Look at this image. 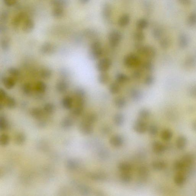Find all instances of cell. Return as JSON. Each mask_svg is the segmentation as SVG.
I'll use <instances>...</instances> for the list:
<instances>
[{
	"instance_id": "cell-3",
	"label": "cell",
	"mask_w": 196,
	"mask_h": 196,
	"mask_svg": "<svg viewBox=\"0 0 196 196\" xmlns=\"http://www.w3.org/2000/svg\"><path fill=\"white\" fill-rule=\"evenodd\" d=\"M123 63L127 68H131L136 67L140 65L141 61L137 55L134 54H130L124 57Z\"/></svg>"
},
{
	"instance_id": "cell-24",
	"label": "cell",
	"mask_w": 196,
	"mask_h": 196,
	"mask_svg": "<svg viewBox=\"0 0 196 196\" xmlns=\"http://www.w3.org/2000/svg\"><path fill=\"white\" fill-rule=\"evenodd\" d=\"M166 164L163 161H158L154 162L152 164V168L156 170H161L165 168Z\"/></svg>"
},
{
	"instance_id": "cell-14",
	"label": "cell",
	"mask_w": 196,
	"mask_h": 196,
	"mask_svg": "<svg viewBox=\"0 0 196 196\" xmlns=\"http://www.w3.org/2000/svg\"><path fill=\"white\" fill-rule=\"evenodd\" d=\"M130 96L132 100L135 102H137L142 99V93L139 90L132 89L130 91Z\"/></svg>"
},
{
	"instance_id": "cell-46",
	"label": "cell",
	"mask_w": 196,
	"mask_h": 196,
	"mask_svg": "<svg viewBox=\"0 0 196 196\" xmlns=\"http://www.w3.org/2000/svg\"><path fill=\"white\" fill-rule=\"evenodd\" d=\"M142 67L146 71H151L153 69V65L150 61H146L142 63Z\"/></svg>"
},
{
	"instance_id": "cell-30",
	"label": "cell",
	"mask_w": 196,
	"mask_h": 196,
	"mask_svg": "<svg viewBox=\"0 0 196 196\" xmlns=\"http://www.w3.org/2000/svg\"><path fill=\"white\" fill-rule=\"evenodd\" d=\"M68 3V0H51V4L55 7H62L66 6Z\"/></svg>"
},
{
	"instance_id": "cell-31",
	"label": "cell",
	"mask_w": 196,
	"mask_h": 196,
	"mask_svg": "<svg viewBox=\"0 0 196 196\" xmlns=\"http://www.w3.org/2000/svg\"><path fill=\"white\" fill-rule=\"evenodd\" d=\"M150 111L147 109H142L139 111L138 115L140 119L146 120L148 119L150 116Z\"/></svg>"
},
{
	"instance_id": "cell-61",
	"label": "cell",
	"mask_w": 196,
	"mask_h": 196,
	"mask_svg": "<svg viewBox=\"0 0 196 196\" xmlns=\"http://www.w3.org/2000/svg\"><path fill=\"white\" fill-rule=\"evenodd\" d=\"M90 0H79L80 2L82 3H88Z\"/></svg>"
},
{
	"instance_id": "cell-28",
	"label": "cell",
	"mask_w": 196,
	"mask_h": 196,
	"mask_svg": "<svg viewBox=\"0 0 196 196\" xmlns=\"http://www.w3.org/2000/svg\"><path fill=\"white\" fill-rule=\"evenodd\" d=\"M120 179L121 181L124 183H129L132 180V176L130 172H122L120 175Z\"/></svg>"
},
{
	"instance_id": "cell-4",
	"label": "cell",
	"mask_w": 196,
	"mask_h": 196,
	"mask_svg": "<svg viewBox=\"0 0 196 196\" xmlns=\"http://www.w3.org/2000/svg\"><path fill=\"white\" fill-rule=\"evenodd\" d=\"M122 39V34L120 31H112L109 34V44L112 47H116L120 44Z\"/></svg>"
},
{
	"instance_id": "cell-40",
	"label": "cell",
	"mask_w": 196,
	"mask_h": 196,
	"mask_svg": "<svg viewBox=\"0 0 196 196\" xmlns=\"http://www.w3.org/2000/svg\"><path fill=\"white\" fill-rule=\"evenodd\" d=\"M186 178L185 176L182 174H178L175 177V183L177 185H181L183 184L184 183L185 181Z\"/></svg>"
},
{
	"instance_id": "cell-13",
	"label": "cell",
	"mask_w": 196,
	"mask_h": 196,
	"mask_svg": "<svg viewBox=\"0 0 196 196\" xmlns=\"http://www.w3.org/2000/svg\"><path fill=\"white\" fill-rule=\"evenodd\" d=\"M2 81L4 87L7 89H11L15 86V80L12 77H4L3 78Z\"/></svg>"
},
{
	"instance_id": "cell-22",
	"label": "cell",
	"mask_w": 196,
	"mask_h": 196,
	"mask_svg": "<svg viewBox=\"0 0 196 196\" xmlns=\"http://www.w3.org/2000/svg\"><path fill=\"white\" fill-rule=\"evenodd\" d=\"M119 170L122 172H130L132 169V167L130 164L127 162H121L118 166Z\"/></svg>"
},
{
	"instance_id": "cell-12",
	"label": "cell",
	"mask_w": 196,
	"mask_h": 196,
	"mask_svg": "<svg viewBox=\"0 0 196 196\" xmlns=\"http://www.w3.org/2000/svg\"><path fill=\"white\" fill-rule=\"evenodd\" d=\"M114 103L115 107L119 109H122L126 106L127 101L124 97L118 96L114 100Z\"/></svg>"
},
{
	"instance_id": "cell-52",
	"label": "cell",
	"mask_w": 196,
	"mask_h": 196,
	"mask_svg": "<svg viewBox=\"0 0 196 196\" xmlns=\"http://www.w3.org/2000/svg\"><path fill=\"white\" fill-rule=\"evenodd\" d=\"M9 137L7 134H3L1 136V143L3 146H5L8 144Z\"/></svg>"
},
{
	"instance_id": "cell-2",
	"label": "cell",
	"mask_w": 196,
	"mask_h": 196,
	"mask_svg": "<svg viewBox=\"0 0 196 196\" xmlns=\"http://www.w3.org/2000/svg\"><path fill=\"white\" fill-rule=\"evenodd\" d=\"M135 48L137 53L140 55L148 58H152L154 56L155 51L152 47L142 45L139 43L136 44Z\"/></svg>"
},
{
	"instance_id": "cell-32",
	"label": "cell",
	"mask_w": 196,
	"mask_h": 196,
	"mask_svg": "<svg viewBox=\"0 0 196 196\" xmlns=\"http://www.w3.org/2000/svg\"><path fill=\"white\" fill-rule=\"evenodd\" d=\"M52 75V71L49 69H43L40 72V76L42 78L48 79L51 77Z\"/></svg>"
},
{
	"instance_id": "cell-5",
	"label": "cell",
	"mask_w": 196,
	"mask_h": 196,
	"mask_svg": "<svg viewBox=\"0 0 196 196\" xmlns=\"http://www.w3.org/2000/svg\"><path fill=\"white\" fill-rule=\"evenodd\" d=\"M112 62L110 59L103 58L98 61L96 67L98 71L100 72H107L111 68Z\"/></svg>"
},
{
	"instance_id": "cell-57",
	"label": "cell",
	"mask_w": 196,
	"mask_h": 196,
	"mask_svg": "<svg viewBox=\"0 0 196 196\" xmlns=\"http://www.w3.org/2000/svg\"><path fill=\"white\" fill-rule=\"evenodd\" d=\"M85 35L89 38H94L95 36V33L91 30H87L84 32Z\"/></svg>"
},
{
	"instance_id": "cell-19",
	"label": "cell",
	"mask_w": 196,
	"mask_h": 196,
	"mask_svg": "<svg viewBox=\"0 0 196 196\" xmlns=\"http://www.w3.org/2000/svg\"><path fill=\"white\" fill-rule=\"evenodd\" d=\"M110 79V76L107 72H101L98 77L99 82L102 85L107 84L109 82Z\"/></svg>"
},
{
	"instance_id": "cell-6",
	"label": "cell",
	"mask_w": 196,
	"mask_h": 196,
	"mask_svg": "<svg viewBox=\"0 0 196 196\" xmlns=\"http://www.w3.org/2000/svg\"><path fill=\"white\" fill-rule=\"evenodd\" d=\"M134 131L139 134H143L148 129L146 122L142 119H139L134 122L133 126Z\"/></svg>"
},
{
	"instance_id": "cell-48",
	"label": "cell",
	"mask_w": 196,
	"mask_h": 196,
	"mask_svg": "<svg viewBox=\"0 0 196 196\" xmlns=\"http://www.w3.org/2000/svg\"><path fill=\"white\" fill-rule=\"evenodd\" d=\"M132 78L134 80H138L141 79L142 77V72L140 70H136L134 71L131 75Z\"/></svg>"
},
{
	"instance_id": "cell-53",
	"label": "cell",
	"mask_w": 196,
	"mask_h": 196,
	"mask_svg": "<svg viewBox=\"0 0 196 196\" xmlns=\"http://www.w3.org/2000/svg\"><path fill=\"white\" fill-rule=\"evenodd\" d=\"M83 107H75L74 109H73L72 113L75 115H80L83 112Z\"/></svg>"
},
{
	"instance_id": "cell-41",
	"label": "cell",
	"mask_w": 196,
	"mask_h": 196,
	"mask_svg": "<svg viewBox=\"0 0 196 196\" xmlns=\"http://www.w3.org/2000/svg\"><path fill=\"white\" fill-rule=\"evenodd\" d=\"M91 177L93 180L97 181H102L105 180V175L102 173H93L91 175Z\"/></svg>"
},
{
	"instance_id": "cell-25",
	"label": "cell",
	"mask_w": 196,
	"mask_h": 196,
	"mask_svg": "<svg viewBox=\"0 0 196 196\" xmlns=\"http://www.w3.org/2000/svg\"><path fill=\"white\" fill-rule=\"evenodd\" d=\"M52 14L54 17L56 18H61L63 17L64 14V10L63 7H55L53 10Z\"/></svg>"
},
{
	"instance_id": "cell-38",
	"label": "cell",
	"mask_w": 196,
	"mask_h": 196,
	"mask_svg": "<svg viewBox=\"0 0 196 196\" xmlns=\"http://www.w3.org/2000/svg\"><path fill=\"white\" fill-rule=\"evenodd\" d=\"M44 111L48 114H51L54 112L55 106L53 103H47L44 107Z\"/></svg>"
},
{
	"instance_id": "cell-45",
	"label": "cell",
	"mask_w": 196,
	"mask_h": 196,
	"mask_svg": "<svg viewBox=\"0 0 196 196\" xmlns=\"http://www.w3.org/2000/svg\"><path fill=\"white\" fill-rule=\"evenodd\" d=\"M9 74L13 77H17L20 75L19 70L16 68L14 67L10 68L8 70Z\"/></svg>"
},
{
	"instance_id": "cell-51",
	"label": "cell",
	"mask_w": 196,
	"mask_h": 196,
	"mask_svg": "<svg viewBox=\"0 0 196 196\" xmlns=\"http://www.w3.org/2000/svg\"><path fill=\"white\" fill-rule=\"evenodd\" d=\"M75 97L85 98V91L83 89H78L75 91Z\"/></svg>"
},
{
	"instance_id": "cell-44",
	"label": "cell",
	"mask_w": 196,
	"mask_h": 196,
	"mask_svg": "<svg viewBox=\"0 0 196 196\" xmlns=\"http://www.w3.org/2000/svg\"><path fill=\"white\" fill-rule=\"evenodd\" d=\"M42 111L39 108H35L32 109L31 111V115L35 118H40L42 115Z\"/></svg>"
},
{
	"instance_id": "cell-47",
	"label": "cell",
	"mask_w": 196,
	"mask_h": 196,
	"mask_svg": "<svg viewBox=\"0 0 196 196\" xmlns=\"http://www.w3.org/2000/svg\"><path fill=\"white\" fill-rule=\"evenodd\" d=\"M153 77L151 75H147L145 77L144 82L145 85L147 86L151 85L154 82Z\"/></svg>"
},
{
	"instance_id": "cell-56",
	"label": "cell",
	"mask_w": 196,
	"mask_h": 196,
	"mask_svg": "<svg viewBox=\"0 0 196 196\" xmlns=\"http://www.w3.org/2000/svg\"><path fill=\"white\" fill-rule=\"evenodd\" d=\"M6 92L3 89L0 90V101L1 102H4L7 97Z\"/></svg>"
},
{
	"instance_id": "cell-37",
	"label": "cell",
	"mask_w": 196,
	"mask_h": 196,
	"mask_svg": "<svg viewBox=\"0 0 196 196\" xmlns=\"http://www.w3.org/2000/svg\"><path fill=\"white\" fill-rule=\"evenodd\" d=\"M138 175L141 178L147 177L149 174V170L146 167L142 166L139 168L138 170Z\"/></svg>"
},
{
	"instance_id": "cell-15",
	"label": "cell",
	"mask_w": 196,
	"mask_h": 196,
	"mask_svg": "<svg viewBox=\"0 0 196 196\" xmlns=\"http://www.w3.org/2000/svg\"><path fill=\"white\" fill-rule=\"evenodd\" d=\"M61 103L64 109L69 110L71 109L73 106V99L70 96L66 97L62 100Z\"/></svg>"
},
{
	"instance_id": "cell-18",
	"label": "cell",
	"mask_w": 196,
	"mask_h": 196,
	"mask_svg": "<svg viewBox=\"0 0 196 196\" xmlns=\"http://www.w3.org/2000/svg\"><path fill=\"white\" fill-rule=\"evenodd\" d=\"M34 89L37 93H44L46 90V84L43 81H38L36 83Z\"/></svg>"
},
{
	"instance_id": "cell-17",
	"label": "cell",
	"mask_w": 196,
	"mask_h": 196,
	"mask_svg": "<svg viewBox=\"0 0 196 196\" xmlns=\"http://www.w3.org/2000/svg\"><path fill=\"white\" fill-rule=\"evenodd\" d=\"M68 87V83L64 80L59 81L57 83L56 90L60 93H63L66 92Z\"/></svg>"
},
{
	"instance_id": "cell-59",
	"label": "cell",
	"mask_w": 196,
	"mask_h": 196,
	"mask_svg": "<svg viewBox=\"0 0 196 196\" xmlns=\"http://www.w3.org/2000/svg\"><path fill=\"white\" fill-rule=\"evenodd\" d=\"M71 121L70 119H66L64 121V122H63L64 124V126H66L67 127L68 126H70V125H71Z\"/></svg>"
},
{
	"instance_id": "cell-10",
	"label": "cell",
	"mask_w": 196,
	"mask_h": 196,
	"mask_svg": "<svg viewBox=\"0 0 196 196\" xmlns=\"http://www.w3.org/2000/svg\"><path fill=\"white\" fill-rule=\"evenodd\" d=\"M110 142L112 146L117 148L122 146L124 143V140L121 136L115 135L110 138Z\"/></svg>"
},
{
	"instance_id": "cell-7",
	"label": "cell",
	"mask_w": 196,
	"mask_h": 196,
	"mask_svg": "<svg viewBox=\"0 0 196 196\" xmlns=\"http://www.w3.org/2000/svg\"><path fill=\"white\" fill-rule=\"evenodd\" d=\"M40 52L42 54L46 55L52 54L55 52V47L50 42H46L41 46Z\"/></svg>"
},
{
	"instance_id": "cell-26",
	"label": "cell",
	"mask_w": 196,
	"mask_h": 196,
	"mask_svg": "<svg viewBox=\"0 0 196 196\" xmlns=\"http://www.w3.org/2000/svg\"><path fill=\"white\" fill-rule=\"evenodd\" d=\"M5 104L9 109H14L16 105V102L14 98L11 97H7L5 100Z\"/></svg>"
},
{
	"instance_id": "cell-16",
	"label": "cell",
	"mask_w": 196,
	"mask_h": 196,
	"mask_svg": "<svg viewBox=\"0 0 196 196\" xmlns=\"http://www.w3.org/2000/svg\"><path fill=\"white\" fill-rule=\"evenodd\" d=\"M113 122L117 126H121L123 125L124 122V115L121 113H117L113 118Z\"/></svg>"
},
{
	"instance_id": "cell-23",
	"label": "cell",
	"mask_w": 196,
	"mask_h": 196,
	"mask_svg": "<svg viewBox=\"0 0 196 196\" xmlns=\"http://www.w3.org/2000/svg\"><path fill=\"white\" fill-rule=\"evenodd\" d=\"M109 91L112 94H117L119 93L121 90L120 85L118 82H113L110 85Z\"/></svg>"
},
{
	"instance_id": "cell-9",
	"label": "cell",
	"mask_w": 196,
	"mask_h": 196,
	"mask_svg": "<svg viewBox=\"0 0 196 196\" xmlns=\"http://www.w3.org/2000/svg\"><path fill=\"white\" fill-rule=\"evenodd\" d=\"M80 129L83 134L89 135L91 134L93 132V127L92 124L83 121L80 125Z\"/></svg>"
},
{
	"instance_id": "cell-27",
	"label": "cell",
	"mask_w": 196,
	"mask_h": 196,
	"mask_svg": "<svg viewBox=\"0 0 196 196\" xmlns=\"http://www.w3.org/2000/svg\"><path fill=\"white\" fill-rule=\"evenodd\" d=\"M130 21V17L128 15L125 14L120 17L119 21V25L121 27H124L129 24Z\"/></svg>"
},
{
	"instance_id": "cell-35",
	"label": "cell",
	"mask_w": 196,
	"mask_h": 196,
	"mask_svg": "<svg viewBox=\"0 0 196 196\" xmlns=\"http://www.w3.org/2000/svg\"><path fill=\"white\" fill-rule=\"evenodd\" d=\"M22 92L26 95L30 94L32 91V87L30 83H25L22 85Z\"/></svg>"
},
{
	"instance_id": "cell-29",
	"label": "cell",
	"mask_w": 196,
	"mask_h": 196,
	"mask_svg": "<svg viewBox=\"0 0 196 196\" xmlns=\"http://www.w3.org/2000/svg\"><path fill=\"white\" fill-rule=\"evenodd\" d=\"M97 119V116L94 113H89L86 116L83 121L90 124H93L96 121Z\"/></svg>"
},
{
	"instance_id": "cell-21",
	"label": "cell",
	"mask_w": 196,
	"mask_h": 196,
	"mask_svg": "<svg viewBox=\"0 0 196 196\" xmlns=\"http://www.w3.org/2000/svg\"><path fill=\"white\" fill-rule=\"evenodd\" d=\"M117 82L119 83H124L130 81V77L126 74L123 73H119L115 76Z\"/></svg>"
},
{
	"instance_id": "cell-43",
	"label": "cell",
	"mask_w": 196,
	"mask_h": 196,
	"mask_svg": "<svg viewBox=\"0 0 196 196\" xmlns=\"http://www.w3.org/2000/svg\"><path fill=\"white\" fill-rule=\"evenodd\" d=\"M148 25V22L146 20L144 19L139 20L137 23V26L138 28L140 30L144 29L147 27Z\"/></svg>"
},
{
	"instance_id": "cell-1",
	"label": "cell",
	"mask_w": 196,
	"mask_h": 196,
	"mask_svg": "<svg viewBox=\"0 0 196 196\" xmlns=\"http://www.w3.org/2000/svg\"><path fill=\"white\" fill-rule=\"evenodd\" d=\"M103 51L101 42L96 41L91 44L89 51V56L90 59L92 60H98L102 56Z\"/></svg>"
},
{
	"instance_id": "cell-49",
	"label": "cell",
	"mask_w": 196,
	"mask_h": 196,
	"mask_svg": "<svg viewBox=\"0 0 196 196\" xmlns=\"http://www.w3.org/2000/svg\"><path fill=\"white\" fill-rule=\"evenodd\" d=\"M149 133L152 136H155L158 132V129L156 125L152 124L148 128Z\"/></svg>"
},
{
	"instance_id": "cell-62",
	"label": "cell",
	"mask_w": 196,
	"mask_h": 196,
	"mask_svg": "<svg viewBox=\"0 0 196 196\" xmlns=\"http://www.w3.org/2000/svg\"><path fill=\"white\" fill-rule=\"evenodd\" d=\"M193 128H194V129H195V130H196V124H194Z\"/></svg>"
},
{
	"instance_id": "cell-58",
	"label": "cell",
	"mask_w": 196,
	"mask_h": 196,
	"mask_svg": "<svg viewBox=\"0 0 196 196\" xmlns=\"http://www.w3.org/2000/svg\"><path fill=\"white\" fill-rule=\"evenodd\" d=\"M4 3L8 6H13L16 3L17 0H3Z\"/></svg>"
},
{
	"instance_id": "cell-36",
	"label": "cell",
	"mask_w": 196,
	"mask_h": 196,
	"mask_svg": "<svg viewBox=\"0 0 196 196\" xmlns=\"http://www.w3.org/2000/svg\"><path fill=\"white\" fill-rule=\"evenodd\" d=\"M1 46L3 50H8L10 46V42L9 39L6 37L3 38L1 42Z\"/></svg>"
},
{
	"instance_id": "cell-55",
	"label": "cell",
	"mask_w": 196,
	"mask_h": 196,
	"mask_svg": "<svg viewBox=\"0 0 196 196\" xmlns=\"http://www.w3.org/2000/svg\"><path fill=\"white\" fill-rule=\"evenodd\" d=\"M7 122L5 119L3 117H1L0 120V126H1V130H5L7 128Z\"/></svg>"
},
{
	"instance_id": "cell-54",
	"label": "cell",
	"mask_w": 196,
	"mask_h": 196,
	"mask_svg": "<svg viewBox=\"0 0 196 196\" xmlns=\"http://www.w3.org/2000/svg\"><path fill=\"white\" fill-rule=\"evenodd\" d=\"M16 141L17 143L18 144L23 143L25 141V137L24 135L22 134H19L17 136Z\"/></svg>"
},
{
	"instance_id": "cell-50",
	"label": "cell",
	"mask_w": 196,
	"mask_h": 196,
	"mask_svg": "<svg viewBox=\"0 0 196 196\" xmlns=\"http://www.w3.org/2000/svg\"><path fill=\"white\" fill-rule=\"evenodd\" d=\"M9 17L8 12L7 11H3L1 15V21L2 23H5L7 21Z\"/></svg>"
},
{
	"instance_id": "cell-33",
	"label": "cell",
	"mask_w": 196,
	"mask_h": 196,
	"mask_svg": "<svg viewBox=\"0 0 196 196\" xmlns=\"http://www.w3.org/2000/svg\"><path fill=\"white\" fill-rule=\"evenodd\" d=\"M186 143V139L183 136H180L177 140V146L178 148L182 150L185 147Z\"/></svg>"
},
{
	"instance_id": "cell-8",
	"label": "cell",
	"mask_w": 196,
	"mask_h": 196,
	"mask_svg": "<svg viewBox=\"0 0 196 196\" xmlns=\"http://www.w3.org/2000/svg\"><path fill=\"white\" fill-rule=\"evenodd\" d=\"M34 27V21L32 19L28 17L23 22L22 30L25 33H29L32 32Z\"/></svg>"
},
{
	"instance_id": "cell-11",
	"label": "cell",
	"mask_w": 196,
	"mask_h": 196,
	"mask_svg": "<svg viewBox=\"0 0 196 196\" xmlns=\"http://www.w3.org/2000/svg\"><path fill=\"white\" fill-rule=\"evenodd\" d=\"M28 18L25 13H20L17 14L13 19L12 24L15 27H17L22 22H24Z\"/></svg>"
},
{
	"instance_id": "cell-20",
	"label": "cell",
	"mask_w": 196,
	"mask_h": 196,
	"mask_svg": "<svg viewBox=\"0 0 196 196\" xmlns=\"http://www.w3.org/2000/svg\"><path fill=\"white\" fill-rule=\"evenodd\" d=\"M153 151L157 154H161L165 151L164 146L159 141H155L152 144Z\"/></svg>"
},
{
	"instance_id": "cell-34",
	"label": "cell",
	"mask_w": 196,
	"mask_h": 196,
	"mask_svg": "<svg viewBox=\"0 0 196 196\" xmlns=\"http://www.w3.org/2000/svg\"><path fill=\"white\" fill-rule=\"evenodd\" d=\"M112 13V9L109 4H106L103 7V17L108 19L111 16Z\"/></svg>"
},
{
	"instance_id": "cell-42",
	"label": "cell",
	"mask_w": 196,
	"mask_h": 196,
	"mask_svg": "<svg viewBox=\"0 0 196 196\" xmlns=\"http://www.w3.org/2000/svg\"><path fill=\"white\" fill-rule=\"evenodd\" d=\"M134 38L138 42H140L143 41L145 39L144 33L141 31H138L134 33Z\"/></svg>"
},
{
	"instance_id": "cell-39",
	"label": "cell",
	"mask_w": 196,
	"mask_h": 196,
	"mask_svg": "<svg viewBox=\"0 0 196 196\" xmlns=\"http://www.w3.org/2000/svg\"><path fill=\"white\" fill-rule=\"evenodd\" d=\"M172 133L171 131L169 130H165L163 131L161 133V136L163 140L168 141L172 137Z\"/></svg>"
},
{
	"instance_id": "cell-60",
	"label": "cell",
	"mask_w": 196,
	"mask_h": 196,
	"mask_svg": "<svg viewBox=\"0 0 196 196\" xmlns=\"http://www.w3.org/2000/svg\"><path fill=\"white\" fill-rule=\"evenodd\" d=\"M7 28L5 25H1L0 26V32L1 33H4L7 31Z\"/></svg>"
}]
</instances>
